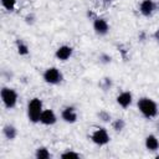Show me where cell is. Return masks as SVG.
Here are the masks:
<instances>
[{
	"mask_svg": "<svg viewBox=\"0 0 159 159\" xmlns=\"http://www.w3.org/2000/svg\"><path fill=\"white\" fill-rule=\"evenodd\" d=\"M138 109L147 118H152V117L157 116V113H158L157 103L153 99L147 98V97H143L138 101Z\"/></svg>",
	"mask_w": 159,
	"mask_h": 159,
	"instance_id": "1",
	"label": "cell"
},
{
	"mask_svg": "<svg viewBox=\"0 0 159 159\" xmlns=\"http://www.w3.org/2000/svg\"><path fill=\"white\" fill-rule=\"evenodd\" d=\"M42 102L39 98H32L27 104V117L32 123L40 122V117L42 113Z\"/></svg>",
	"mask_w": 159,
	"mask_h": 159,
	"instance_id": "2",
	"label": "cell"
},
{
	"mask_svg": "<svg viewBox=\"0 0 159 159\" xmlns=\"http://www.w3.org/2000/svg\"><path fill=\"white\" fill-rule=\"evenodd\" d=\"M1 99H2V102H4V104H5V107L9 108V109H11V108H14V107L16 106V102H17V93H16L14 89H11V88L4 87V88L1 89Z\"/></svg>",
	"mask_w": 159,
	"mask_h": 159,
	"instance_id": "3",
	"label": "cell"
},
{
	"mask_svg": "<svg viewBox=\"0 0 159 159\" xmlns=\"http://www.w3.org/2000/svg\"><path fill=\"white\" fill-rule=\"evenodd\" d=\"M43 80L45 82L50 84H57L62 81V73L56 67H50L43 72Z\"/></svg>",
	"mask_w": 159,
	"mask_h": 159,
	"instance_id": "4",
	"label": "cell"
},
{
	"mask_svg": "<svg viewBox=\"0 0 159 159\" xmlns=\"http://www.w3.org/2000/svg\"><path fill=\"white\" fill-rule=\"evenodd\" d=\"M91 139L93 143H96L98 145H104L109 142V135L104 128H98L92 133Z\"/></svg>",
	"mask_w": 159,
	"mask_h": 159,
	"instance_id": "5",
	"label": "cell"
},
{
	"mask_svg": "<svg viewBox=\"0 0 159 159\" xmlns=\"http://www.w3.org/2000/svg\"><path fill=\"white\" fill-rule=\"evenodd\" d=\"M93 29L98 35H106L109 30V26L104 19H96L93 22Z\"/></svg>",
	"mask_w": 159,
	"mask_h": 159,
	"instance_id": "6",
	"label": "cell"
},
{
	"mask_svg": "<svg viewBox=\"0 0 159 159\" xmlns=\"http://www.w3.org/2000/svg\"><path fill=\"white\" fill-rule=\"evenodd\" d=\"M40 122L43 123V124H46V125L53 124V123L56 122V116H55L53 111H51V109H45V111H42L41 117H40Z\"/></svg>",
	"mask_w": 159,
	"mask_h": 159,
	"instance_id": "7",
	"label": "cell"
},
{
	"mask_svg": "<svg viewBox=\"0 0 159 159\" xmlns=\"http://www.w3.org/2000/svg\"><path fill=\"white\" fill-rule=\"evenodd\" d=\"M72 47H70V46H61V47H58L57 50H56V57L58 58V60H61V61H66V60H68L71 56H72Z\"/></svg>",
	"mask_w": 159,
	"mask_h": 159,
	"instance_id": "8",
	"label": "cell"
},
{
	"mask_svg": "<svg viewBox=\"0 0 159 159\" xmlns=\"http://www.w3.org/2000/svg\"><path fill=\"white\" fill-rule=\"evenodd\" d=\"M62 118L65 122H68V123H73L76 122L77 119V113L75 111L73 107H67L62 111Z\"/></svg>",
	"mask_w": 159,
	"mask_h": 159,
	"instance_id": "9",
	"label": "cell"
},
{
	"mask_svg": "<svg viewBox=\"0 0 159 159\" xmlns=\"http://www.w3.org/2000/svg\"><path fill=\"white\" fill-rule=\"evenodd\" d=\"M117 102L120 107L127 108L132 103V93L130 92H123L117 97Z\"/></svg>",
	"mask_w": 159,
	"mask_h": 159,
	"instance_id": "10",
	"label": "cell"
},
{
	"mask_svg": "<svg viewBox=\"0 0 159 159\" xmlns=\"http://www.w3.org/2000/svg\"><path fill=\"white\" fill-rule=\"evenodd\" d=\"M154 11V2L152 0H143L140 4V12L144 16H149L152 15Z\"/></svg>",
	"mask_w": 159,
	"mask_h": 159,
	"instance_id": "11",
	"label": "cell"
},
{
	"mask_svg": "<svg viewBox=\"0 0 159 159\" xmlns=\"http://www.w3.org/2000/svg\"><path fill=\"white\" fill-rule=\"evenodd\" d=\"M145 147H147V149H149V150H157V149L159 148V140L157 139L155 135L150 134V135H148V137L145 138Z\"/></svg>",
	"mask_w": 159,
	"mask_h": 159,
	"instance_id": "12",
	"label": "cell"
},
{
	"mask_svg": "<svg viewBox=\"0 0 159 159\" xmlns=\"http://www.w3.org/2000/svg\"><path fill=\"white\" fill-rule=\"evenodd\" d=\"M4 134L7 139H14L17 134V130L14 125H5L4 127Z\"/></svg>",
	"mask_w": 159,
	"mask_h": 159,
	"instance_id": "13",
	"label": "cell"
},
{
	"mask_svg": "<svg viewBox=\"0 0 159 159\" xmlns=\"http://www.w3.org/2000/svg\"><path fill=\"white\" fill-rule=\"evenodd\" d=\"M36 158L37 159H47V158H50V152L46 148L41 147L36 150Z\"/></svg>",
	"mask_w": 159,
	"mask_h": 159,
	"instance_id": "14",
	"label": "cell"
},
{
	"mask_svg": "<svg viewBox=\"0 0 159 159\" xmlns=\"http://www.w3.org/2000/svg\"><path fill=\"white\" fill-rule=\"evenodd\" d=\"M1 4L2 6L9 10V11H12L14 7H15V4H16V0H1Z\"/></svg>",
	"mask_w": 159,
	"mask_h": 159,
	"instance_id": "15",
	"label": "cell"
},
{
	"mask_svg": "<svg viewBox=\"0 0 159 159\" xmlns=\"http://www.w3.org/2000/svg\"><path fill=\"white\" fill-rule=\"evenodd\" d=\"M17 51H19V53L20 55H27L29 53V48H27V46L24 43V42H17Z\"/></svg>",
	"mask_w": 159,
	"mask_h": 159,
	"instance_id": "16",
	"label": "cell"
},
{
	"mask_svg": "<svg viewBox=\"0 0 159 159\" xmlns=\"http://www.w3.org/2000/svg\"><path fill=\"white\" fill-rule=\"evenodd\" d=\"M61 157H62V158H78L80 154H77V153H75V152H66V153H63Z\"/></svg>",
	"mask_w": 159,
	"mask_h": 159,
	"instance_id": "17",
	"label": "cell"
},
{
	"mask_svg": "<svg viewBox=\"0 0 159 159\" xmlns=\"http://www.w3.org/2000/svg\"><path fill=\"white\" fill-rule=\"evenodd\" d=\"M113 125H114V128H116L117 130H119V129H122V128H123L124 123H123V120H122V119H118V120H117V122H116Z\"/></svg>",
	"mask_w": 159,
	"mask_h": 159,
	"instance_id": "18",
	"label": "cell"
},
{
	"mask_svg": "<svg viewBox=\"0 0 159 159\" xmlns=\"http://www.w3.org/2000/svg\"><path fill=\"white\" fill-rule=\"evenodd\" d=\"M155 36H157V39H158V40H159V31H158V32H157V34H155Z\"/></svg>",
	"mask_w": 159,
	"mask_h": 159,
	"instance_id": "19",
	"label": "cell"
}]
</instances>
